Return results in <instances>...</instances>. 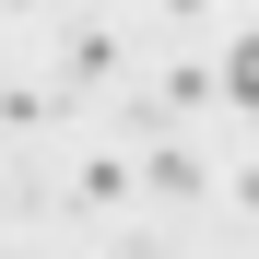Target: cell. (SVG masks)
<instances>
[{
	"label": "cell",
	"instance_id": "obj_1",
	"mask_svg": "<svg viewBox=\"0 0 259 259\" xmlns=\"http://www.w3.org/2000/svg\"><path fill=\"white\" fill-rule=\"evenodd\" d=\"M177 12H189V0H177Z\"/></svg>",
	"mask_w": 259,
	"mask_h": 259
}]
</instances>
